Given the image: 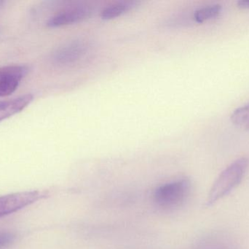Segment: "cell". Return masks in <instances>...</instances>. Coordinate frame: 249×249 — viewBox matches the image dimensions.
<instances>
[{"mask_svg":"<svg viewBox=\"0 0 249 249\" xmlns=\"http://www.w3.org/2000/svg\"><path fill=\"white\" fill-rule=\"evenodd\" d=\"M33 100V95L26 94L14 99L0 101V122L21 112Z\"/></svg>","mask_w":249,"mask_h":249,"instance_id":"52a82bcc","label":"cell"},{"mask_svg":"<svg viewBox=\"0 0 249 249\" xmlns=\"http://www.w3.org/2000/svg\"><path fill=\"white\" fill-rule=\"evenodd\" d=\"M45 197V192L26 191L0 197V218L16 213Z\"/></svg>","mask_w":249,"mask_h":249,"instance_id":"3957f363","label":"cell"},{"mask_svg":"<svg viewBox=\"0 0 249 249\" xmlns=\"http://www.w3.org/2000/svg\"><path fill=\"white\" fill-rule=\"evenodd\" d=\"M139 4L138 1H124L116 3L106 7L102 12V19L109 20V19H115L122 16L124 13H127L129 10L136 7Z\"/></svg>","mask_w":249,"mask_h":249,"instance_id":"ba28073f","label":"cell"},{"mask_svg":"<svg viewBox=\"0 0 249 249\" xmlns=\"http://www.w3.org/2000/svg\"><path fill=\"white\" fill-rule=\"evenodd\" d=\"M222 12V6L215 4L205 6L197 9L193 15V19L197 23H201L217 18Z\"/></svg>","mask_w":249,"mask_h":249,"instance_id":"9c48e42d","label":"cell"},{"mask_svg":"<svg viewBox=\"0 0 249 249\" xmlns=\"http://www.w3.org/2000/svg\"><path fill=\"white\" fill-rule=\"evenodd\" d=\"M89 49L87 43L83 41H74L57 50L53 56L54 62L58 64H70L81 58Z\"/></svg>","mask_w":249,"mask_h":249,"instance_id":"5b68a950","label":"cell"},{"mask_svg":"<svg viewBox=\"0 0 249 249\" xmlns=\"http://www.w3.org/2000/svg\"><path fill=\"white\" fill-rule=\"evenodd\" d=\"M209 249H233L232 247H228V246H218V247H214Z\"/></svg>","mask_w":249,"mask_h":249,"instance_id":"4fadbf2b","label":"cell"},{"mask_svg":"<svg viewBox=\"0 0 249 249\" xmlns=\"http://www.w3.org/2000/svg\"><path fill=\"white\" fill-rule=\"evenodd\" d=\"M4 4V1H0V7H1L2 4Z\"/></svg>","mask_w":249,"mask_h":249,"instance_id":"5bb4252c","label":"cell"},{"mask_svg":"<svg viewBox=\"0 0 249 249\" xmlns=\"http://www.w3.org/2000/svg\"><path fill=\"white\" fill-rule=\"evenodd\" d=\"M28 71L29 70L25 66L0 67V97L9 96L16 92Z\"/></svg>","mask_w":249,"mask_h":249,"instance_id":"277c9868","label":"cell"},{"mask_svg":"<svg viewBox=\"0 0 249 249\" xmlns=\"http://www.w3.org/2000/svg\"><path fill=\"white\" fill-rule=\"evenodd\" d=\"M234 125L244 130H249V103L235 109L231 115Z\"/></svg>","mask_w":249,"mask_h":249,"instance_id":"30bf717a","label":"cell"},{"mask_svg":"<svg viewBox=\"0 0 249 249\" xmlns=\"http://www.w3.org/2000/svg\"><path fill=\"white\" fill-rule=\"evenodd\" d=\"M91 13L90 7L86 6L74 7L53 16L47 22V26L55 28L77 23L88 19Z\"/></svg>","mask_w":249,"mask_h":249,"instance_id":"8992f818","label":"cell"},{"mask_svg":"<svg viewBox=\"0 0 249 249\" xmlns=\"http://www.w3.org/2000/svg\"><path fill=\"white\" fill-rule=\"evenodd\" d=\"M16 236L13 232L0 231V249L7 248L16 241Z\"/></svg>","mask_w":249,"mask_h":249,"instance_id":"8fae6325","label":"cell"},{"mask_svg":"<svg viewBox=\"0 0 249 249\" xmlns=\"http://www.w3.org/2000/svg\"><path fill=\"white\" fill-rule=\"evenodd\" d=\"M237 6L244 10H249V0H241L237 1Z\"/></svg>","mask_w":249,"mask_h":249,"instance_id":"7c38bea8","label":"cell"},{"mask_svg":"<svg viewBox=\"0 0 249 249\" xmlns=\"http://www.w3.org/2000/svg\"><path fill=\"white\" fill-rule=\"evenodd\" d=\"M249 164L247 158L241 157L227 167L213 183L206 200V206H213L235 190L244 179Z\"/></svg>","mask_w":249,"mask_h":249,"instance_id":"6da1fadb","label":"cell"},{"mask_svg":"<svg viewBox=\"0 0 249 249\" xmlns=\"http://www.w3.org/2000/svg\"><path fill=\"white\" fill-rule=\"evenodd\" d=\"M190 191V180L181 178L157 188L154 192V201L161 209H177L185 203Z\"/></svg>","mask_w":249,"mask_h":249,"instance_id":"7a4b0ae2","label":"cell"}]
</instances>
